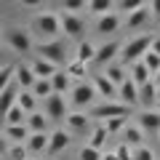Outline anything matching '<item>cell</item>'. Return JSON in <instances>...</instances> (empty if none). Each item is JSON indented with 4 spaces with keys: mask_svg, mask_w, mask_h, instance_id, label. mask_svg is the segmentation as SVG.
<instances>
[{
    "mask_svg": "<svg viewBox=\"0 0 160 160\" xmlns=\"http://www.w3.org/2000/svg\"><path fill=\"white\" fill-rule=\"evenodd\" d=\"M155 83H158V88H160V72H155Z\"/></svg>",
    "mask_w": 160,
    "mask_h": 160,
    "instance_id": "cell-48",
    "label": "cell"
},
{
    "mask_svg": "<svg viewBox=\"0 0 160 160\" xmlns=\"http://www.w3.org/2000/svg\"><path fill=\"white\" fill-rule=\"evenodd\" d=\"M139 88H142V86H136V83L131 80V75H128V80L120 86L118 99H120L123 104H128V107H133V104H139Z\"/></svg>",
    "mask_w": 160,
    "mask_h": 160,
    "instance_id": "cell-12",
    "label": "cell"
},
{
    "mask_svg": "<svg viewBox=\"0 0 160 160\" xmlns=\"http://www.w3.org/2000/svg\"><path fill=\"white\" fill-rule=\"evenodd\" d=\"M8 158H11V160H29V149H27V144H11V149H8Z\"/></svg>",
    "mask_w": 160,
    "mask_h": 160,
    "instance_id": "cell-35",
    "label": "cell"
},
{
    "mask_svg": "<svg viewBox=\"0 0 160 160\" xmlns=\"http://www.w3.org/2000/svg\"><path fill=\"white\" fill-rule=\"evenodd\" d=\"M152 51H155V53H160V38H155V40H152Z\"/></svg>",
    "mask_w": 160,
    "mask_h": 160,
    "instance_id": "cell-46",
    "label": "cell"
},
{
    "mask_svg": "<svg viewBox=\"0 0 160 160\" xmlns=\"http://www.w3.org/2000/svg\"><path fill=\"white\" fill-rule=\"evenodd\" d=\"M16 83H19L22 88H29V91H32V86L38 83L35 69H32V67H19V69H16Z\"/></svg>",
    "mask_w": 160,
    "mask_h": 160,
    "instance_id": "cell-20",
    "label": "cell"
},
{
    "mask_svg": "<svg viewBox=\"0 0 160 160\" xmlns=\"http://www.w3.org/2000/svg\"><path fill=\"white\" fill-rule=\"evenodd\" d=\"M158 93H160V88H158Z\"/></svg>",
    "mask_w": 160,
    "mask_h": 160,
    "instance_id": "cell-50",
    "label": "cell"
},
{
    "mask_svg": "<svg viewBox=\"0 0 160 160\" xmlns=\"http://www.w3.org/2000/svg\"><path fill=\"white\" fill-rule=\"evenodd\" d=\"M142 62L149 67V72H152V75H155V72H160V53H155L152 48H149V51L144 53V59H142Z\"/></svg>",
    "mask_w": 160,
    "mask_h": 160,
    "instance_id": "cell-36",
    "label": "cell"
},
{
    "mask_svg": "<svg viewBox=\"0 0 160 160\" xmlns=\"http://www.w3.org/2000/svg\"><path fill=\"white\" fill-rule=\"evenodd\" d=\"M35 102H38V96H35L32 91H22V93H19V102H16V104H19V107H22L27 115H32V112H35Z\"/></svg>",
    "mask_w": 160,
    "mask_h": 160,
    "instance_id": "cell-31",
    "label": "cell"
},
{
    "mask_svg": "<svg viewBox=\"0 0 160 160\" xmlns=\"http://www.w3.org/2000/svg\"><path fill=\"white\" fill-rule=\"evenodd\" d=\"M118 51H123V48H120V43L109 40V43H104V46H99V48H96V62H99V64L112 62V56H115Z\"/></svg>",
    "mask_w": 160,
    "mask_h": 160,
    "instance_id": "cell-18",
    "label": "cell"
},
{
    "mask_svg": "<svg viewBox=\"0 0 160 160\" xmlns=\"http://www.w3.org/2000/svg\"><path fill=\"white\" fill-rule=\"evenodd\" d=\"M29 67L35 69V75H38V78H53V75L59 72V69H56V64H53V62H48V59H43V56H38L32 64H29Z\"/></svg>",
    "mask_w": 160,
    "mask_h": 160,
    "instance_id": "cell-17",
    "label": "cell"
},
{
    "mask_svg": "<svg viewBox=\"0 0 160 160\" xmlns=\"http://www.w3.org/2000/svg\"><path fill=\"white\" fill-rule=\"evenodd\" d=\"M149 8H152V16L160 19V0H149Z\"/></svg>",
    "mask_w": 160,
    "mask_h": 160,
    "instance_id": "cell-44",
    "label": "cell"
},
{
    "mask_svg": "<svg viewBox=\"0 0 160 160\" xmlns=\"http://www.w3.org/2000/svg\"><path fill=\"white\" fill-rule=\"evenodd\" d=\"M158 102H160V93H158V83H155V80L144 83V86L139 88V104H142L144 109H152V107H155Z\"/></svg>",
    "mask_w": 160,
    "mask_h": 160,
    "instance_id": "cell-10",
    "label": "cell"
},
{
    "mask_svg": "<svg viewBox=\"0 0 160 160\" xmlns=\"http://www.w3.org/2000/svg\"><path fill=\"white\" fill-rule=\"evenodd\" d=\"M48 142H51V136L48 133H29V139L24 144H27V149L32 155H43L48 149Z\"/></svg>",
    "mask_w": 160,
    "mask_h": 160,
    "instance_id": "cell-14",
    "label": "cell"
},
{
    "mask_svg": "<svg viewBox=\"0 0 160 160\" xmlns=\"http://www.w3.org/2000/svg\"><path fill=\"white\" fill-rule=\"evenodd\" d=\"M62 6H64V11L75 13V11H83L86 8V0H62Z\"/></svg>",
    "mask_w": 160,
    "mask_h": 160,
    "instance_id": "cell-40",
    "label": "cell"
},
{
    "mask_svg": "<svg viewBox=\"0 0 160 160\" xmlns=\"http://www.w3.org/2000/svg\"><path fill=\"white\" fill-rule=\"evenodd\" d=\"M158 136H160V133H158Z\"/></svg>",
    "mask_w": 160,
    "mask_h": 160,
    "instance_id": "cell-51",
    "label": "cell"
},
{
    "mask_svg": "<svg viewBox=\"0 0 160 160\" xmlns=\"http://www.w3.org/2000/svg\"><path fill=\"white\" fill-rule=\"evenodd\" d=\"M19 3H22V6H27V8H35V6H40L43 0H19Z\"/></svg>",
    "mask_w": 160,
    "mask_h": 160,
    "instance_id": "cell-45",
    "label": "cell"
},
{
    "mask_svg": "<svg viewBox=\"0 0 160 160\" xmlns=\"http://www.w3.org/2000/svg\"><path fill=\"white\" fill-rule=\"evenodd\" d=\"M91 83L96 86V93H99V96H104L107 102L118 99V93H120V86H115L112 80L107 78V75H93V80H91Z\"/></svg>",
    "mask_w": 160,
    "mask_h": 160,
    "instance_id": "cell-8",
    "label": "cell"
},
{
    "mask_svg": "<svg viewBox=\"0 0 160 160\" xmlns=\"http://www.w3.org/2000/svg\"><path fill=\"white\" fill-rule=\"evenodd\" d=\"M149 67L144 62H136V64H131V80L136 83V86H144V83H149Z\"/></svg>",
    "mask_w": 160,
    "mask_h": 160,
    "instance_id": "cell-22",
    "label": "cell"
},
{
    "mask_svg": "<svg viewBox=\"0 0 160 160\" xmlns=\"http://www.w3.org/2000/svg\"><path fill=\"white\" fill-rule=\"evenodd\" d=\"M107 131H109V133L126 131V118H109V120H107Z\"/></svg>",
    "mask_w": 160,
    "mask_h": 160,
    "instance_id": "cell-39",
    "label": "cell"
},
{
    "mask_svg": "<svg viewBox=\"0 0 160 160\" xmlns=\"http://www.w3.org/2000/svg\"><path fill=\"white\" fill-rule=\"evenodd\" d=\"M3 133H6V139H11L13 144H22V142H27V139H29V133H32V131H29V126L24 123V126H6V128H3Z\"/></svg>",
    "mask_w": 160,
    "mask_h": 160,
    "instance_id": "cell-16",
    "label": "cell"
},
{
    "mask_svg": "<svg viewBox=\"0 0 160 160\" xmlns=\"http://www.w3.org/2000/svg\"><path fill=\"white\" fill-rule=\"evenodd\" d=\"M16 69L19 67H13V64H6V67L0 69V91H3L6 86H11V78L16 75Z\"/></svg>",
    "mask_w": 160,
    "mask_h": 160,
    "instance_id": "cell-37",
    "label": "cell"
},
{
    "mask_svg": "<svg viewBox=\"0 0 160 160\" xmlns=\"http://www.w3.org/2000/svg\"><path fill=\"white\" fill-rule=\"evenodd\" d=\"M107 136H109V131H107V126H99V128H93V133H91V147H96V149H102L104 144H107Z\"/></svg>",
    "mask_w": 160,
    "mask_h": 160,
    "instance_id": "cell-32",
    "label": "cell"
},
{
    "mask_svg": "<svg viewBox=\"0 0 160 160\" xmlns=\"http://www.w3.org/2000/svg\"><path fill=\"white\" fill-rule=\"evenodd\" d=\"M48 120H51L48 115L32 112V115L27 118V126H29V131H32V133H46V131H48Z\"/></svg>",
    "mask_w": 160,
    "mask_h": 160,
    "instance_id": "cell-19",
    "label": "cell"
},
{
    "mask_svg": "<svg viewBox=\"0 0 160 160\" xmlns=\"http://www.w3.org/2000/svg\"><path fill=\"white\" fill-rule=\"evenodd\" d=\"M118 27H120V16H118L115 11H112V13H104V16H99V24H96L99 32L107 35V32H115Z\"/></svg>",
    "mask_w": 160,
    "mask_h": 160,
    "instance_id": "cell-21",
    "label": "cell"
},
{
    "mask_svg": "<svg viewBox=\"0 0 160 160\" xmlns=\"http://www.w3.org/2000/svg\"><path fill=\"white\" fill-rule=\"evenodd\" d=\"M144 6H147V0H118V11H126V13H133Z\"/></svg>",
    "mask_w": 160,
    "mask_h": 160,
    "instance_id": "cell-34",
    "label": "cell"
},
{
    "mask_svg": "<svg viewBox=\"0 0 160 160\" xmlns=\"http://www.w3.org/2000/svg\"><path fill=\"white\" fill-rule=\"evenodd\" d=\"M149 16H152V8H149V6H144V8H139V11L128 13L126 24H128V29H139V27H144V24L149 22Z\"/></svg>",
    "mask_w": 160,
    "mask_h": 160,
    "instance_id": "cell-15",
    "label": "cell"
},
{
    "mask_svg": "<svg viewBox=\"0 0 160 160\" xmlns=\"http://www.w3.org/2000/svg\"><path fill=\"white\" fill-rule=\"evenodd\" d=\"M123 144H128V147H142V128L139 126H126V131H123Z\"/></svg>",
    "mask_w": 160,
    "mask_h": 160,
    "instance_id": "cell-25",
    "label": "cell"
},
{
    "mask_svg": "<svg viewBox=\"0 0 160 160\" xmlns=\"http://www.w3.org/2000/svg\"><path fill=\"white\" fill-rule=\"evenodd\" d=\"M3 115H6V126H24V120L29 118L19 104H13V107L8 109V112H3Z\"/></svg>",
    "mask_w": 160,
    "mask_h": 160,
    "instance_id": "cell-24",
    "label": "cell"
},
{
    "mask_svg": "<svg viewBox=\"0 0 160 160\" xmlns=\"http://www.w3.org/2000/svg\"><path fill=\"white\" fill-rule=\"evenodd\" d=\"M32 93L35 96H51L53 93V83H51V78H38V83L32 86Z\"/></svg>",
    "mask_w": 160,
    "mask_h": 160,
    "instance_id": "cell-29",
    "label": "cell"
},
{
    "mask_svg": "<svg viewBox=\"0 0 160 160\" xmlns=\"http://www.w3.org/2000/svg\"><path fill=\"white\" fill-rule=\"evenodd\" d=\"M152 35H142V38H133L128 40L126 46H123V51H120V62L123 64H136L144 59V53L152 48Z\"/></svg>",
    "mask_w": 160,
    "mask_h": 160,
    "instance_id": "cell-1",
    "label": "cell"
},
{
    "mask_svg": "<svg viewBox=\"0 0 160 160\" xmlns=\"http://www.w3.org/2000/svg\"><path fill=\"white\" fill-rule=\"evenodd\" d=\"M96 96V86L93 83H78L72 88V104L75 107H88Z\"/></svg>",
    "mask_w": 160,
    "mask_h": 160,
    "instance_id": "cell-6",
    "label": "cell"
},
{
    "mask_svg": "<svg viewBox=\"0 0 160 160\" xmlns=\"http://www.w3.org/2000/svg\"><path fill=\"white\" fill-rule=\"evenodd\" d=\"M51 83H53V93H64V91H69V86H72L67 69H64V72H56V75L51 78Z\"/></svg>",
    "mask_w": 160,
    "mask_h": 160,
    "instance_id": "cell-27",
    "label": "cell"
},
{
    "mask_svg": "<svg viewBox=\"0 0 160 160\" xmlns=\"http://www.w3.org/2000/svg\"><path fill=\"white\" fill-rule=\"evenodd\" d=\"M139 128L149 133H160V109H144L139 115Z\"/></svg>",
    "mask_w": 160,
    "mask_h": 160,
    "instance_id": "cell-11",
    "label": "cell"
},
{
    "mask_svg": "<svg viewBox=\"0 0 160 160\" xmlns=\"http://www.w3.org/2000/svg\"><path fill=\"white\" fill-rule=\"evenodd\" d=\"M104 75H107V78L112 80L115 86H123V83L128 80V75L123 72V67H118V64H109V67H107V72H104Z\"/></svg>",
    "mask_w": 160,
    "mask_h": 160,
    "instance_id": "cell-33",
    "label": "cell"
},
{
    "mask_svg": "<svg viewBox=\"0 0 160 160\" xmlns=\"http://www.w3.org/2000/svg\"><path fill=\"white\" fill-rule=\"evenodd\" d=\"M46 115L51 120H59V118H67V104H64V96L62 93H51V96L46 99Z\"/></svg>",
    "mask_w": 160,
    "mask_h": 160,
    "instance_id": "cell-9",
    "label": "cell"
},
{
    "mask_svg": "<svg viewBox=\"0 0 160 160\" xmlns=\"http://www.w3.org/2000/svg\"><path fill=\"white\" fill-rule=\"evenodd\" d=\"M64 120H67V126L72 128V131H86V128H88V120H91V115H83V112H69Z\"/></svg>",
    "mask_w": 160,
    "mask_h": 160,
    "instance_id": "cell-23",
    "label": "cell"
},
{
    "mask_svg": "<svg viewBox=\"0 0 160 160\" xmlns=\"http://www.w3.org/2000/svg\"><path fill=\"white\" fill-rule=\"evenodd\" d=\"M67 147H69V133H67V131H53L46 155H51V158H53V155H59L62 149H67Z\"/></svg>",
    "mask_w": 160,
    "mask_h": 160,
    "instance_id": "cell-13",
    "label": "cell"
},
{
    "mask_svg": "<svg viewBox=\"0 0 160 160\" xmlns=\"http://www.w3.org/2000/svg\"><path fill=\"white\" fill-rule=\"evenodd\" d=\"M88 11L104 16V13H112V0H88Z\"/></svg>",
    "mask_w": 160,
    "mask_h": 160,
    "instance_id": "cell-30",
    "label": "cell"
},
{
    "mask_svg": "<svg viewBox=\"0 0 160 160\" xmlns=\"http://www.w3.org/2000/svg\"><path fill=\"white\" fill-rule=\"evenodd\" d=\"M128 112H131V107L123 102H104L99 104V107L91 109V118L96 120H109V118H128Z\"/></svg>",
    "mask_w": 160,
    "mask_h": 160,
    "instance_id": "cell-4",
    "label": "cell"
},
{
    "mask_svg": "<svg viewBox=\"0 0 160 160\" xmlns=\"http://www.w3.org/2000/svg\"><path fill=\"white\" fill-rule=\"evenodd\" d=\"M6 43H8V48H13L16 53L32 51V40H29V35L24 32V29H19V27H8L6 29Z\"/></svg>",
    "mask_w": 160,
    "mask_h": 160,
    "instance_id": "cell-5",
    "label": "cell"
},
{
    "mask_svg": "<svg viewBox=\"0 0 160 160\" xmlns=\"http://www.w3.org/2000/svg\"><path fill=\"white\" fill-rule=\"evenodd\" d=\"M102 160H120V158H118V152H107Z\"/></svg>",
    "mask_w": 160,
    "mask_h": 160,
    "instance_id": "cell-47",
    "label": "cell"
},
{
    "mask_svg": "<svg viewBox=\"0 0 160 160\" xmlns=\"http://www.w3.org/2000/svg\"><path fill=\"white\" fill-rule=\"evenodd\" d=\"M38 56L48 59V62L53 64H64V59H67V46H64V40H43L38 46Z\"/></svg>",
    "mask_w": 160,
    "mask_h": 160,
    "instance_id": "cell-3",
    "label": "cell"
},
{
    "mask_svg": "<svg viewBox=\"0 0 160 160\" xmlns=\"http://www.w3.org/2000/svg\"><path fill=\"white\" fill-rule=\"evenodd\" d=\"M115 152H118L120 160H133V147H128V144H123V142H120V147L115 149Z\"/></svg>",
    "mask_w": 160,
    "mask_h": 160,
    "instance_id": "cell-41",
    "label": "cell"
},
{
    "mask_svg": "<svg viewBox=\"0 0 160 160\" xmlns=\"http://www.w3.org/2000/svg\"><path fill=\"white\" fill-rule=\"evenodd\" d=\"M0 93H3V112H8V109L19 102V93H22V91H16V86L11 83V86H6Z\"/></svg>",
    "mask_w": 160,
    "mask_h": 160,
    "instance_id": "cell-28",
    "label": "cell"
},
{
    "mask_svg": "<svg viewBox=\"0 0 160 160\" xmlns=\"http://www.w3.org/2000/svg\"><path fill=\"white\" fill-rule=\"evenodd\" d=\"M62 29H64V35H67V38H80V35H83V29H86V22H83L78 13L64 11V13H62Z\"/></svg>",
    "mask_w": 160,
    "mask_h": 160,
    "instance_id": "cell-7",
    "label": "cell"
},
{
    "mask_svg": "<svg viewBox=\"0 0 160 160\" xmlns=\"http://www.w3.org/2000/svg\"><path fill=\"white\" fill-rule=\"evenodd\" d=\"M83 69H86V64L78 62V59H75L72 64H67V72H69V75H83Z\"/></svg>",
    "mask_w": 160,
    "mask_h": 160,
    "instance_id": "cell-43",
    "label": "cell"
},
{
    "mask_svg": "<svg viewBox=\"0 0 160 160\" xmlns=\"http://www.w3.org/2000/svg\"><path fill=\"white\" fill-rule=\"evenodd\" d=\"M158 109H160V102H158Z\"/></svg>",
    "mask_w": 160,
    "mask_h": 160,
    "instance_id": "cell-49",
    "label": "cell"
},
{
    "mask_svg": "<svg viewBox=\"0 0 160 160\" xmlns=\"http://www.w3.org/2000/svg\"><path fill=\"white\" fill-rule=\"evenodd\" d=\"M104 155H102V149H96V147H91V144H86V147L80 149V160H102Z\"/></svg>",
    "mask_w": 160,
    "mask_h": 160,
    "instance_id": "cell-38",
    "label": "cell"
},
{
    "mask_svg": "<svg viewBox=\"0 0 160 160\" xmlns=\"http://www.w3.org/2000/svg\"><path fill=\"white\" fill-rule=\"evenodd\" d=\"M35 29L40 32V38L56 40V35L62 32V16H56V13H40L35 19Z\"/></svg>",
    "mask_w": 160,
    "mask_h": 160,
    "instance_id": "cell-2",
    "label": "cell"
},
{
    "mask_svg": "<svg viewBox=\"0 0 160 160\" xmlns=\"http://www.w3.org/2000/svg\"><path fill=\"white\" fill-rule=\"evenodd\" d=\"M133 160H155V152L149 147H139L136 152H133Z\"/></svg>",
    "mask_w": 160,
    "mask_h": 160,
    "instance_id": "cell-42",
    "label": "cell"
},
{
    "mask_svg": "<svg viewBox=\"0 0 160 160\" xmlns=\"http://www.w3.org/2000/svg\"><path fill=\"white\" fill-rule=\"evenodd\" d=\"M78 62L88 64V62H96V48L88 43V40H83V43H78Z\"/></svg>",
    "mask_w": 160,
    "mask_h": 160,
    "instance_id": "cell-26",
    "label": "cell"
}]
</instances>
